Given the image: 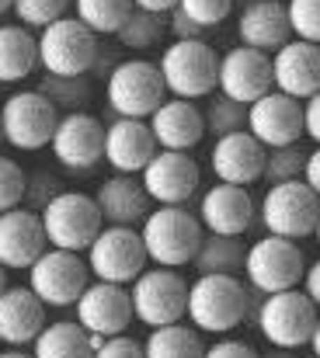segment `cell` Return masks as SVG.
<instances>
[{
  "mask_svg": "<svg viewBox=\"0 0 320 358\" xmlns=\"http://www.w3.org/2000/svg\"><path fill=\"white\" fill-rule=\"evenodd\" d=\"M251 313V289L237 275H199L188 285L185 317L199 334H226Z\"/></svg>",
  "mask_w": 320,
  "mask_h": 358,
  "instance_id": "cell-1",
  "label": "cell"
},
{
  "mask_svg": "<svg viewBox=\"0 0 320 358\" xmlns=\"http://www.w3.org/2000/svg\"><path fill=\"white\" fill-rule=\"evenodd\" d=\"M202 223L185 206H160L150 209V216L139 223V237L146 247V257L160 268H185L192 264L199 243H202Z\"/></svg>",
  "mask_w": 320,
  "mask_h": 358,
  "instance_id": "cell-2",
  "label": "cell"
},
{
  "mask_svg": "<svg viewBox=\"0 0 320 358\" xmlns=\"http://www.w3.org/2000/svg\"><path fill=\"white\" fill-rule=\"evenodd\" d=\"M102 56L98 35L81 17H56L39 31V66L53 77H84Z\"/></svg>",
  "mask_w": 320,
  "mask_h": 358,
  "instance_id": "cell-3",
  "label": "cell"
},
{
  "mask_svg": "<svg viewBox=\"0 0 320 358\" xmlns=\"http://www.w3.org/2000/svg\"><path fill=\"white\" fill-rule=\"evenodd\" d=\"M160 77L171 98H209L216 91V77H219V56L206 38H174L160 59Z\"/></svg>",
  "mask_w": 320,
  "mask_h": 358,
  "instance_id": "cell-4",
  "label": "cell"
},
{
  "mask_svg": "<svg viewBox=\"0 0 320 358\" xmlns=\"http://www.w3.org/2000/svg\"><path fill=\"white\" fill-rule=\"evenodd\" d=\"M167 98L160 66L150 59H122L108 70L105 101L122 119H150Z\"/></svg>",
  "mask_w": 320,
  "mask_h": 358,
  "instance_id": "cell-5",
  "label": "cell"
},
{
  "mask_svg": "<svg viewBox=\"0 0 320 358\" xmlns=\"http://www.w3.org/2000/svg\"><path fill=\"white\" fill-rule=\"evenodd\" d=\"M320 310L303 289H282L261 299V306L254 310V324L261 331V338L275 348H303L310 345V334L317 327Z\"/></svg>",
  "mask_w": 320,
  "mask_h": 358,
  "instance_id": "cell-6",
  "label": "cell"
},
{
  "mask_svg": "<svg viewBox=\"0 0 320 358\" xmlns=\"http://www.w3.org/2000/svg\"><path fill=\"white\" fill-rule=\"evenodd\" d=\"M303 275H307V257L296 247V240L265 234L261 240H254L247 247L244 278L254 292L272 296V292H282V289H300Z\"/></svg>",
  "mask_w": 320,
  "mask_h": 358,
  "instance_id": "cell-7",
  "label": "cell"
},
{
  "mask_svg": "<svg viewBox=\"0 0 320 358\" xmlns=\"http://www.w3.org/2000/svg\"><path fill=\"white\" fill-rule=\"evenodd\" d=\"M39 216H42V230H46L49 247L77 250V254H84L95 243V237L102 234V227H105L95 195H84V192H60V195H53L42 206Z\"/></svg>",
  "mask_w": 320,
  "mask_h": 358,
  "instance_id": "cell-8",
  "label": "cell"
},
{
  "mask_svg": "<svg viewBox=\"0 0 320 358\" xmlns=\"http://www.w3.org/2000/svg\"><path fill=\"white\" fill-rule=\"evenodd\" d=\"M258 220L268 234L275 237H289V240H303L317 230L320 220V195L303 181H279V185H268L265 199H261V209H258Z\"/></svg>",
  "mask_w": 320,
  "mask_h": 358,
  "instance_id": "cell-9",
  "label": "cell"
},
{
  "mask_svg": "<svg viewBox=\"0 0 320 358\" xmlns=\"http://www.w3.org/2000/svg\"><path fill=\"white\" fill-rule=\"evenodd\" d=\"M129 299H132V317L146 327H164L178 324L188 310V282L174 268H143L129 282Z\"/></svg>",
  "mask_w": 320,
  "mask_h": 358,
  "instance_id": "cell-10",
  "label": "cell"
},
{
  "mask_svg": "<svg viewBox=\"0 0 320 358\" xmlns=\"http://www.w3.org/2000/svg\"><path fill=\"white\" fill-rule=\"evenodd\" d=\"M91 282V268L77 250H60V247H46L35 264L28 268V289L46 303V306H74L81 299V292Z\"/></svg>",
  "mask_w": 320,
  "mask_h": 358,
  "instance_id": "cell-11",
  "label": "cell"
},
{
  "mask_svg": "<svg viewBox=\"0 0 320 358\" xmlns=\"http://www.w3.org/2000/svg\"><path fill=\"white\" fill-rule=\"evenodd\" d=\"M60 122V108L35 87V91H18L0 105V129L4 143L14 150H42L49 146L53 132Z\"/></svg>",
  "mask_w": 320,
  "mask_h": 358,
  "instance_id": "cell-12",
  "label": "cell"
},
{
  "mask_svg": "<svg viewBox=\"0 0 320 358\" xmlns=\"http://www.w3.org/2000/svg\"><path fill=\"white\" fill-rule=\"evenodd\" d=\"M146 247L136 227H102V234L88 247V268L95 278L129 285L146 268Z\"/></svg>",
  "mask_w": 320,
  "mask_h": 358,
  "instance_id": "cell-13",
  "label": "cell"
},
{
  "mask_svg": "<svg viewBox=\"0 0 320 358\" xmlns=\"http://www.w3.org/2000/svg\"><path fill=\"white\" fill-rule=\"evenodd\" d=\"M49 150L67 171H91L105 160V125L91 112H67L56 122Z\"/></svg>",
  "mask_w": 320,
  "mask_h": 358,
  "instance_id": "cell-14",
  "label": "cell"
},
{
  "mask_svg": "<svg viewBox=\"0 0 320 358\" xmlns=\"http://www.w3.org/2000/svg\"><path fill=\"white\" fill-rule=\"evenodd\" d=\"M216 91L240 105H251L261 94H268L272 91V52H261L254 45H233L230 52H223Z\"/></svg>",
  "mask_w": 320,
  "mask_h": 358,
  "instance_id": "cell-15",
  "label": "cell"
},
{
  "mask_svg": "<svg viewBox=\"0 0 320 358\" xmlns=\"http://www.w3.org/2000/svg\"><path fill=\"white\" fill-rule=\"evenodd\" d=\"M139 181L157 206H185L199 188V164L185 150H157L139 171Z\"/></svg>",
  "mask_w": 320,
  "mask_h": 358,
  "instance_id": "cell-16",
  "label": "cell"
},
{
  "mask_svg": "<svg viewBox=\"0 0 320 358\" xmlns=\"http://www.w3.org/2000/svg\"><path fill=\"white\" fill-rule=\"evenodd\" d=\"M247 132L265 150L300 143V136H307L303 132V101L272 87L268 94H261L258 101L247 105Z\"/></svg>",
  "mask_w": 320,
  "mask_h": 358,
  "instance_id": "cell-17",
  "label": "cell"
},
{
  "mask_svg": "<svg viewBox=\"0 0 320 358\" xmlns=\"http://www.w3.org/2000/svg\"><path fill=\"white\" fill-rule=\"evenodd\" d=\"M77 310V324L88 331V334H98V338H111V334H125V327L136 320L132 317V299H129V289L125 285H115V282H88V289L81 292V299L74 303Z\"/></svg>",
  "mask_w": 320,
  "mask_h": 358,
  "instance_id": "cell-18",
  "label": "cell"
},
{
  "mask_svg": "<svg viewBox=\"0 0 320 358\" xmlns=\"http://www.w3.org/2000/svg\"><path fill=\"white\" fill-rule=\"evenodd\" d=\"M272 87L307 101L320 91V45L307 38H289L272 52Z\"/></svg>",
  "mask_w": 320,
  "mask_h": 358,
  "instance_id": "cell-19",
  "label": "cell"
},
{
  "mask_svg": "<svg viewBox=\"0 0 320 358\" xmlns=\"http://www.w3.org/2000/svg\"><path fill=\"white\" fill-rule=\"evenodd\" d=\"M258 216V206L244 185H213L202 202H199V223L206 234H223V237H244Z\"/></svg>",
  "mask_w": 320,
  "mask_h": 358,
  "instance_id": "cell-20",
  "label": "cell"
},
{
  "mask_svg": "<svg viewBox=\"0 0 320 358\" xmlns=\"http://www.w3.org/2000/svg\"><path fill=\"white\" fill-rule=\"evenodd\" d=\"M265 146L247 132V129H237V132H226V136H216L213 153H209V167L219 181L226 185H254L265 171Z\"/></svg>",
  "mask_w": 320,
  "mask_h": 358,
  "instance_id": "cell-21",
  "label": "cell"
},
{
  "mask_svg": "<svg viewBox=\"0 0 320 358\" xmlns=\"http://www.w3.org/2000/svg\"><path fill=\"white\" fill-rule=\"evenodd\" d=\"M157 139L146 119H122L115 115L111 125H105V160L111 164L115 174H139L153 153H157Z\"/></svg>",
  "mask_w": 320,
  "mask_h": 358,
  "instance_id": "cell-22",
  "label": "cell"
},
{
  "mask_svg": "<svg viewBox=\"0 0 320 358\" xmlns=\"http://www.w3.org/2000/svg\"><path fill=\"white\" fill-rule=\"evenodd\" d=\"M49 247L42 216L35 209H7L0 213V264L4 268H32L35 257Z\"/></svg>",
  "mask_w": 320,
  "mask_h": 358,
  "instance_id": "cell-23",
  "label": "cell"
},
{
  "mask_svg": "<svg viewBox=\"0 0 320 358\" xmlns=\"http://www.w3.org/2000/svg\"><path fill=\"white\" fill-rule=\"evenodd\" d=\"M46 327V303L28 285H7L0 292V341L7 348L32 345Z\"/></svg>",
  "mask_w": 320,
  "mask_h": 358,
  "instance_id": "cell-24",
  "label": "cell"
},
{
  "mask_svg": "<svg viewBox=\"0 0 320 358\" xmlns=\"http://www.w3.org/2000/svg\"><path fill=\"white\" fill-rule=\"evenodd\" d=\"M150 129L160 150H195L206 136V115L188 98H164L160 108L150 115Z\"/></svg>",
  "mask_w": 320,
  "mask_h": 358,
  "instance_id": "cell-25",
  "label": "cell"
},
{
  "mask_svg": "<svg viewBox=\"0 0 320 358\" xmlns=\"http://www.w3.org/2000/svg\"><path fill=\"white\" fill-rule=\"evenodd\" d=\"M237 35H240V45L275 52L279 45H286L293 38L286 3L282 0H251L237 17Z\"/></svg>",
  "mask_w": 320,
  "mask_h": 358,
  "instance_id": "cell-26",
  "label": "cell"
},
{
  "mask_svg": "<svg viewBox=\"0 0 320 358\" xmlns=\"http://www.w3.org/2000/svg\"><path fill=\"white\" fill-rule=\"evenodd\" d=\"M108 227H139L150 216V195L136 174H111L95 195Z\"/></svg>",
  "mask_w": 320,
  "mask_h": 358,
  "instance_id": "cell-27",
  "label": "cell"
},
{
  "mask_svg": "<svg viewBox=\"0 0 320 358\" xmlns=\"http://www.w3.org/2000/svg\"><path fill=\"white\" fill-rule=\"evenodd\" d=\"M39 66V38L25 24H0V84H18Z\"/></svg>",
  "mask_w": 320,
  "mask_h": 358,
  "instance_id": "cell-28",
  "label": "cell"
},
{
  "mask_svg": "<svg viewBox=\"0 0 320 358\" xmlns=\"http://www.w3.org/2000/svg\"><path fill=\"white\" fill-rule=\"evenodd\" d=\"M35 358H95V341L77 320H56L39 331L32 341Z\"/></svg>",
  "mask_w": 320,
  "mask_h": 358,
  "instance_id": "cell-29",
  "label": "cell"
},
{
  "mask_svg": "<svg viewBox=\"0 0 320 358\" xmlns=\"http://www.w3.org/2000/svg\"><path fill=\"white\" fill-rule=\"evenodd\" d=\"M247 247L240 237H223V234H202V243L192 257L199 275H237L244 271Z\"/></svg>",
  "mask_w": 320,
  "mask_h": 358,
  "instance_id": "cell-30",
  "label": "cell"
},
{
  "mask_svg": "<svg viewBox=\"0 0 320 358\" xmlns=\"http://www.w3.org/2000/svg\"><path fill=\"white\" fill-rule=\"evenodd\" d=\"M143 355L146 358H202L206 345L199 338L195 327L178 324H164V327H150V338L143 341Z\"/></svg>",
  "mask_w": 320,
  "mask_h": 358,
  "instance_id": "cell-31",
  "label": "cell"
},
{
  "mask_svg": "<svg viewBox=\"0 0 320 358\" xmlns=\"http://www.w3.org/2000/svg\"><path fill=\"white\" fill-rule=\"evenodd\" d=\"M115 35H118V42L125 49L143 52V49L160 45V38L167 35V17L164 14H153V10H143V7H132V14L125 17V24Z\"/></svg>",
  "mask_w": 320,
  "mask_h": 358,
  "instance_id": "cell-32",
  "label": "cell"
},
{
  "mask_svg": "<svg viewBox=\"0 0 320 358\" xmlns=\"http://www.w3.org/2000/svg\"><path fill=\"white\" fill-rule=\"evenodd\" d=\"M132 0H74V10L77 17L95 31V35H115L125 17L132 14Z\"/></svg>",
  "mask_w": 320,
  "mask_h": 358,
  "instance_id": "cell-33",
  "label": "cell"
},
{
  "mask_svg": "<svg viewBox=\"0 0 320 358\" xmlns=\"http://www.w3.org/2000/svg\"><path fill=\"white\" fill-rule=\"evenodd\" d=\"M303 167H307V153H303L296 143H289V146H272V150L265 153V171H261V178H265L268 185L296 181V178H303Z\"/></svg>",
  "mask_w": 320,
  "mask_h": 358,
  "instance_id": "cell-34",
  "label": "cell"
},
{
  "mask_svg": "<svg viewBox=\"0 0 320 358\" xmlns=\"http://www.w3.org/2000/svg\"><path fill=\"white\" fill-rule=\"evenodd\" d=\"M39 91L56 108H67V112H81L84 101H88V80L84 77H53V73H46V80L39 84Z\"/></svg>",
  "mask_w": 320,
  "mask_h": 358,
  "instance_id": "cell-35",
  "label": "cell"
},
{
  "mask_svg": "<svg viewBox=\"0 0 320 358\" xmlns=\"http://www.w3.org/2000/svg\"><path fill=\"white\" fill-rule=\"evenodd\" d=\"M202 115H206V132H213V136L247 129V105H240V101H233L226 94H216Z\"/></svg>",
  "mask_w": 320,
  "mask_h": 358,
  "instance_id": "cell-36",
  "label": "cell"
},
{
  "mask_svg": "<svg viewBox=\"0 0 320 358\" xmlns=\"http://www.w3.org/2000/svg\"><path fill=\"white\" fill-rule=\"evenodd\" d=\"M67 7H70V0H14V17H18V24H25V28H46V24H53L56 17H63L67 14Z\"/></svg>",
  "mask_w": 320,
  "mask_h": 358,
  "instance_id": "cell-37",
  "label": "cell"
},
{
  "mask_svg": "<svg viewBox=\"0 0 320 358\" xmlns=\"http://www.w3.org/2000/svg\"><path fill=\"white\" fill-rule=\"evenodd\" d=\"M286 10H289L293 35L320 45V0H289Z\"/></svg>",
  "mask_w": 320,
  "mask_h": 358,
  "instance_id": "cell-38",
  "label": "cell"
},
{
  "mask_svg": "<svg viewBox=\"0 0 320 358\" xmlns=\"http://www.w3.org/2000/svg\"><path fill=\"white\" fill-rule=\"evenodd\" d=\"M25 185H28V174L21 171V164L11 157H0V213L25 202Z\"/></svg>",
  "mask_w": 320,
  "mask_h": 358,
  "instance_id": "cell-39",
  "label": "cell"
},
{
  "mask_svg": "<svg viewBox=\"0 0 320 358\" xmlns=\"http://www.w3.org/2000/svg\"><path fill=\"white\" fill-rule=\"evenodd\" d=\"M178 7L202 28H216L219 21L230 17L233 10V0H178Z\"/></svg>",
  "mask_w": 320,
  "mask_h": 358,
  "instance_id": "cell-40",
  "label": "cell"
},
{
  "mask_svg": "<svg viewBox=\"0 0 320 358\" xmlns=\"http://www.w3.org/2000/svg\"><path fill=\"white\" fill-rule=\"evenodd\" d=\"M53 195H60V188H56V178H53V174L39 171V174H32V178H28V185H25V199H28V209L42 213V206H46V202H49Z\"/></svg>",
  "mask_w": 320,
  "mask_h": 358,
  "instance_id": "cell-41",
  "label": "cell"
},
{
  "mask_svg": "<svg viewBox=\"0 0 320 358\" xmlns=\"http://www.w3.org/2000/svg\"><path fill=\"white\" fill-rule=\"evenodd\" d=\"M95 358H146L143 355V345L129 334H111L105 338L98 348H95Z\"/></svg>",
  "mask_w": 320,
  "mask_h": 358,
  "instance_id": "cell-42",
  "label": "cell"
},
{
  "mask_svg": "<svg viewBox=\"0 0 320 358\" xmlns=\"http://www.w3.org/2000/svg\"><path fill=\"white\" fill-rule=\"evenodd\" d=\"M202 358H261L247 341H233V338H223V341H216L206 348V355Z\"/></svg>",
  "mask_w": 320,
  "mask_h": 358,
  "instance_id": "cell-43",
  "label": "cell"
},
{
  "mask_svg": "<svg viewBox=\"0 0 320 358\" xmlns=\"http://www.w3.org/2000/svg\"><path fill=\"white\" fill-rule=\"evenodd\" d=\"M167 31H171L174 38H202V31H206V28H202V24H195L181 7H174V10L167 14Z\"/></svg>",
  "mask_w": 320,
  "mask_h": 358,
  "instance_id": "cell-44",
  "label": "cell"
},
{
  "mask_svg": "<svg viewBox=\"0 0 320 358\" xmlns=\"http://www.w3.org/2000/svg\"><path fill=\"white\" fill-rule=\"evenodd\" d=\"M303 132L320 146V91L303 101Z\"/></svg>",
  "mask_w": 320,
  "mask_h": 358,
  "instance_id": "cell-45",
  "label": "cell"
},
{
  "mask_svg": "<svg viewBox=\"0 0 320 358\" xmlns=\"http://www.w3.org/2000/svg\"><path fill=\"white\" fill-rule=\"evenodd\" d=\"M303 292L314 299V306L320 310V257L314 264H307V275H303Z\"/></svg>",
  "mask_w": 320,
  "mask_h": 358,
  "instance_id": "cell-46",
  "label": "cell"
},
{
  "mask_svg": "<svg viewBox=\"0 0 320 358\" xmlns=\"http://www.w3.org/2000/svg\"><path fill=\"white\" fill-rule=\"evenodd\" d=\"M303 181L320 195V146L307 153V167H303Z\"/></svg>",
  "mask_w": 320,
  "mask_h": 358,
  "instance_id": "cell-47",
  "label": "cell"
},
{
  "mask_svg": "<svg viewBox=\"0 0 320 358\" xmlns=\"http://www.w3.org/2000/svg\"><path fill=\"white\" fill-rule=\"evenodd\" d=\"M132 3L143 10H153V14H171L178 7V0H132Z\"/></svg>",
  "mask_w": 320,
  "mask_h": 358,
  "instance_id": "cell-48",
  "label": "cell"
},
{
  "mask_svg": "<svg viewBox=\"0 0 320 358\" xmlns=\"http://www.w3.org/2000/svg\"><path fill=\"white\" fill-rule=\"evenodd\" d=\"M310 352H314V358H320V317H317V327H314V334H310Z\"/></svg>",
  "mask_w": 320,
  "mask_h": 358,
  "instance_id": "cell-49",
  "label": "cell"
},
{
  "mask_svg": "<svg viewBox=\"0 0 320 358\" xmlns=\"http://www.w3.org/2000/svg\"><path fill=\"white\" fill-rule=\"evenodd\" d=\"M261 358H296V355H293V348H275L272 345V352H265Z\"/></svg>",
  "mask_w": 320,
  "mask_h": 358,
  "instance_id": "cell-50",
  "label": "cell"
},
{
  "mask_svg": "<svg viewBox=\"0 0 320 358\" xmlns=\"http://www.w3.org/2000/svg\"><path fill=\"white\" fill-rule=\"evenodd\" d=\"M0 358H35L32 352H0Z\"/></svg>",
  "mask_w": 320,
  "mask_h": 358,
  "instance_id": "cell-51",
  "label": "cell"
},
{
  "mask_svg": "<svg viewBox=\"0 0 320 358\" xmlns=\"http://www.w3.org/2000/svg\"><path fill=\"white\" fill-rule=\"evenodd\" d=\"M4 289H7V268L0 264V292H4Z\"/></svg>",
  "mask_w": 320,
  "mask_h": 358,
  "instance_id": "cell-52",
  "label": "cell"
},
{
  "mask_svg": "<svg viewBox=\"0 0 320 358\" xmlns=\"http://www.w3.org/2000/svg\"><path fill=\"white\" fill-rule=\"evenodd\" d=\"M11 7H14V0H0V14H7Z\"/></svg>",
  "mask_w": 320,
  "mask_h": 358,
  "instance_id": "cell-53",
  "label": "cell"
},
{
  "mask_svg": "<svg viewBox=\"0 0 320 358\" xmlns=\"http://www.w3.org/2000/svg\"><path fill=\"white\" fill-rule=\"evenodd\" d=\"M314 237H317V243H320V220H317V230H314Z\"/></svg>",
  "mask_w": 320,
  "mask_h": 358,
  "instance_id": "cell-54",
  "label": "cell"
},
{
  "mask_svg": "<svg viewBox=\"0 0 320 358\" xmlns=\"http://www.w3.org/2000/svg\"><path fill=\"white\" fill-rule=\"evenodd\" d=\"M0 143H4V129H0Z\"/></svg>",
  "mask_w": 320,
  "mask_h": 358,
  "instance_id": "cell-55",
  "label": "cell"
}]
</instances>
